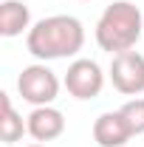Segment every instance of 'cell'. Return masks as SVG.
Returning <instances> with one entry per match:
<instances>
[{"label": "cell", "instance_id": "6da1fadb", "mask_svg": "<svg viewBox=\"0 0 144 147\" xmlns=\"http://www.w3.org/2000/svg\"><path fill=\"white\" fill-rule=\"evenodd\" d=\"M85 45V28L82 23L71 14H51L34 23L26 34V48L28 54L37 57L40 62L48 59H68L79 54Z\"/></svg>", "mask_w": 144, "mask_h": 147}, {"label": "cell", "instance_id": "7a4b0ae2", "mask_svg": "<svg viewBox=\"0 0 144 147\" xmlns=\"http://www.w3.org/2000/svg\"><path fill=\"white\" fill-rule=\"evenodd\" d=\"M141 31H144L141 9L130 0H116L102 11V17L96 23V42L102 51L116 57L122 51H133Z\"/></svg>", "mask_w": 144, "mask_h": 147}, {"label": "cell", "instance_id": "3957f363", "mask_svg": "<svg viewBox=\"0 0 144 147\" xmlns=\"http://www.w3.org/2000/svg\"><path fill=\"white\" fill-rule=\"evenodd\" d=\"M17 91L23 96V102H28L34 108H42V105H51L59 96V79L45 62H34V65H26L20 71Z\"/></svg>", "mask_w": 144, "mask_h": 147}, {"label": "cell", "instance_id": "277c9868", "mask_svg": "<svg viewBox=\"0 0 144 147\" xmlns=\"http://www.w3.org/2000/svg\"><path fill=\"white\" fill-rule=\"evenodd\" d=\"M62 85L73 99H96L105 88V74L96 59H73L65 71Z\"/></svg>", "mask_w": 144, "mask_h": 147}, {"label": "cell", "instance_id": "5b68a950", "mask_svg": "<svg viewBox=\"0 0 144 147\" xmlns=\"http://www.w3.org/2000/svg\"><path fill=\"white\" fill-rule=\"evenodd\" d=\"M110 82L124 96L144 93V54L139 51H122L110 59Z\"/></svg>", "mask_w": 144, "mask_h": 147}, {"label": "cell", "instance_id": "8992f818", "mask_svg": "<svg viewBox=\"0 0 144 147\" xmlns=\"http://www.w3.org/2000/svg\"><path fill=\"white\" fill-rule=\"evenodd\" d=\"M26 127H28V136L45 144V142H54L65 133V116L54 108V105H42V108H34L26 119Z\"/></svg>", "mask_w": 144, "mask_h": 147}, {"label": "cell", "instance_id": "52a82bcc", "mask_svg": "<svg viewBox=\"0 0 144 147\" xmlns=\"http://www.w3.org/2000/svg\"><path fill=\"white\" fill-rule=\"evenodd\" d=\"M133 139V130L124 122L122 110H108L93 122V142L99 147H124Z\"/></svg>", "mask_w": 144, "mask_h": 147}, {"label": "cell", "instance_id": "ba28073f", "mask_svg": "<svg viewBox=\"0 0 144 147\" xmlns=\"http://www.w3.org/2000/svg\"><path fill=\"white\" fill-rule=\"evenodd\" d=\"M31 28V11L23 0H3L0 3V34L3 37H20Z\"/></svg>", "mask_w": 144, "mask_h": 147}, {"label": "cell", "instance_id": "9c48e42d", "mask_svg": "<svg viewBox=\"0 0 144 147\" xmlns=\"http://www.w3.org/2000/svg\"><path fill=\"white\" fill-rule=\"evenodd\" d=\"M23 133H28L23 116L11 108L9 93H0V139H3V144H17Z\"/></svg>", "mask_w": 144, "mask_h": 147}, {"label": "cell", "instance_id": "30bf717a", "mask_svg": "<svg viewBox=\"0 0 144 147\" xmlns=\"http://www.w3.org/2000/svg\"><path fill=\"white\" fill-rule=\"evenodd\" d=\"M119 110H122L124 122L130 125L133 136H141V133H144V99H141V96H136V99L124 102Z\"/></svg>", "mask_w": 144, "mask_h": 147}, {"label": "cell", "instance_id": "8fae6325", "mask_svg": "<svg viewBox=\"0 0 144 147\" xmlns=\"http://www.w3.org/2000/svg\"><path fill=\"white\" fill-rule=\"evenodd\" d=\"M28 147H45V144H28Z\"/></svg>", "mask_w": 144, "mask_h": 147}]
</instances>
